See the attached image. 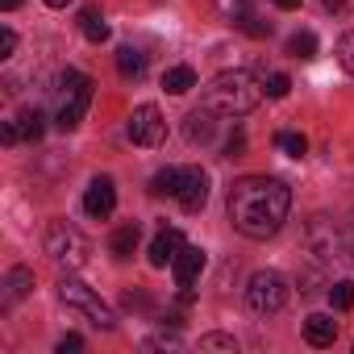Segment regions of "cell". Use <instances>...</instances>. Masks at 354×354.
Masks as SVG:
<instances>
[{"label": "cell", "instance_id": "27", "mask_svg": "<svg viewBox=\"0 0 354 354\" xmlns=\"http://www.w3.org/2000/svg\"><path fill=\"white\" fill-rule=\"evenodd\" d=\"M337 63L346 67V75H354V30L342 34V42H337Z\"/></svg>", "mask_w": 354, "mask_h": 354}, {"label": "cell", "instance_id": "22", "mask_svg": "<svg viewBox=\"0 0 354 354\" xmlns=\"http://www.w3.org/2000/svg\"><path fill=\"white\" fill-rule=\"evenodd\" d=\"M180 175L184 171H175V167L158 171L154 180H150V196H175V192H180Z\"/></svg>", "mask_w": 354, "mask_h": 354}, {"label": "cell", "instance_id": "19", "mask_svg": "<svg viewBox=\"0 0 354 354\" xmlns=\"http://www.w3.org/2000/svg\"><path fill=\"white\" fill-rule=\"evenodd\" d=\"M117 71H121L125 80H138V75L146 71V55L133 50V46H121V50H117Z\"/></svg>", "mask_w": 354, "mask_h": 354}, {"label": "cell", "instance_id": "13", "mask_svg": "<svg viewBox=\"0 0 354 354\" xmlns=\"http://www.w3.org/2000/svg\"><path fill=\"white\" fill-rule=\"evenodd\" d=\"M30 288H34V271H30V267H13V271L5 275V300H0V304L13 308L17 300L30 296Z\"/></svg>", "mask_w": 354, "mask_h": 354}, {"label": "cell", "instance_id": "9", "mask_svg": "<svg viewBox=\"0 0 354 354\" xmlns=\"http://www.w3.org/2000/svg\"><path fill=\"white\" fill-rule=\"evenodd\" d=\"M175 201H180L184 213H201V209L209 205V171L188 167V171L180 175V192H175Z\"/></svg>", "mask_w": 354, "mask_h": 354}, {"label": "cell", "instance_id": "4", "mask_svg": "<svg viewBox=\"0 0 354 354\" xmlns=\"http://www.w3.org/2000/svg\"><path fill=\"white\" fill-rule=\"evenodd\" d=\"M88 104H92V75H84V71H67V75H63V92H59L55 125H59L63 133H71V129L84 121Z\"/></svg>", "mask_w": 354, "mask_h": 354}, {"label": "cell", "instance_id": "12", "mask_svg": "<svg viewBox=\"0 0 354 354\" xmlns=\"http://www.w3.org/2000/svg\"><path fill=\"white\" fill-rule=\"evenodd\" d=\"M180 250H184V234L180 230H158V238L150 242V267H167Z\"/></svg>", "mask_w": 354, "mask_h": 354}, {"label": "cell", "instance_id": "25", "mask_svg": "<svg viewBox=\"0 0 354 354\" xmlns=\"http://www.w3.org/2000/svg\"><path fill=\"white\" fill-rule=\"evenodd\" d=\"M238 30L250 34V38H267L271 34V21H259L254 13H238Z\"/></svg>", "mask_w": 354, "mask_h": 354}, {"label": "cell", "instance_id": "20", "mask_svg": "<svg viewBox=\"0 0 354 354\" xmlns=\"http://www.w3.org/2000/svg\"><path fill=\"white\" fill-rule=\"evenodd\" d=\"M288 55L292 59H317V34H308V30H300V34H292L288 38Z\"/></svg>", "mask_w": 354, "mask_h": 354}, {"label": "cell", "instance_id": "36", "mask_svg": "<svg viewBox=\"0 0 354 354\" xmlns=\"http://www.w3.org/2000/svg\"><path fill=\"white\" fill-rule=\"evenodd\" d=\"M46 5H50V9H67V5H71V0H46Z\"/></svg>", "mask_w": 354, "mask_h": 354}, {"label": "cell", "instance_id": "26", "mask_svg": "<svg viewBox=\"0 0 354 354\" xmlns=\"http://www.w3.org/2000/svg\"><path fill=\"white\" fill-rule=\"evenodd\" d=\"M263 92H267V96H275V100H279V96H288V92H292V80H288V75H283V71H271V75H267V80H263Z\"/></svg>", "mask_w": 354, "mask_h": 354}, {"label": "cell", "instance_id": "15", "mask_svg": "<svg viewBox=\"0 0 354 354\" xmlns=\"http://www.w3.org/2000/svg\"><path fill=\"white\" fill-rule=\"evenodd\" d=\"M304 337H308V346H333V337H337V321L325 317V313H313V317L304 321Z\"/></svg>", "mask_w": 354, "mask_h": 354}, {"label": "cell", "instance_id": "10", "mask_svg": "<svg viewBox=\"0 0 354 354\" xmlns=\"http://www.w3.org/2000/svg\"><path fill=\"white\" fill-rule=\"evenodd\" d=\"M113 209H117V188H113L109 175H96L88 184V192H84V213L104 221V217H113Z\"/></svg>", "mask_w": 354, "mask_h": 354}, {"label": "cell", "instance_id": "31", "mask_svg": "<svg viewBox=\"0 0 354 354\" xmlns=\"http://www.w3.org/2000/svg\"><path fill=\"white\" fill-rule=\"evenodd\" d=\"M242 150H246V138H242V133H234V138H230V146H225V154H230V158H238Z\"/></svg>", "mask_w": 354, "mask_h": 354}, {"label": "cell", "instance_id": "24", "mask_svg": "<svg viewBox=\"0 0 354 354\" xmlns=\"http://www.w3.org/2000/svg\"><path fill=\"white\" fill-rule=\"evenodd\" d=\"M275 146H279V150H288L292 158H300V154L308 150V142H304V133H292V129H283V133H275Z\"/></svg>", "mask_w": 354, "mask_h": 354}, {"label": "cell", "instance_id": "2", "mask_svg": "<svg viewBox=\"0 0 354 354\" xmlns=\"http://www.w3.org/2000/svg\"><path fill=\"white\" fill-rule=\"evenodd\" d=\"M263 100V88L250 71H217L205 88V109H213L217 117H246L254 113Z\"/></svg>", "mask_w": 354, "mask_h": 354}, {"label": "cell", "instance_id": "34", "mask_svg": "<svg viewBox=\"0 0 354 354\" xmlns=\"http://www.w3.org/2000/svg\"><path fill=\"white\" fill-rule=\"evenodd\" d=\"M275 9H283V13H292V9H300V0H271Z\"/></svg>", "mask_w": 354, "mask_h": 354}, {"label": "cell", "instance_id": "14", "mask_svg": "<svg viewBox=\"0 0 354 354\" xmlns=\"http://www.w3.org/2000/svg\"><path fill=\"white\" fill-rule=\"evenodd\" d=\"M138 242H142V225H138V221H125V225L113 230L109 250H113V259H129V254L138 250Z\"/></svg>", "mask_w": 354, "mask_h": 354}, {"label": "cell", "instance_id": "23", "mask_svg": "<svg viewBox=\"0 0 354 354\" xmlns=\"http://www.w3.org/2000/svg\"><path fill=\"white\" fill-rule=\"evenodd\" d=\"M329 300H333V308H337V313L354 308V283H350V279H337V283L329 288Z\"/></svg>", "mask_w": 354, "mask_h": 354}, {"label": "cell", "instance_id": "21", "mask_svg": "<svg viewBox=\"0 0 354 354\" xmlns=\"http://www.w3.org/2000/svg\"><path fill=\"white\" fill-rule=\"evenodd\" d=\"M17 129H21V138H26V142H38V138L46 133V117H42L38 109H26V113L17 117Z\"/></svg>", "mask_w": 354, "mask_h": 354}, {"label": "cell", "instance_id": "6", "mask_svg": "<svg viewBox=\"0 0 354 354\" xmlns=\"http://www.w3.org/2000/svg\"><path fill=\"white\" fill-rule=\"evenodd\" d=\"M59 300H63L67 308H80V313L96 325V329H113V325H117L113 308H109V304H104V300L88 288V283H80V279H71V275L59 283Z\"/></svg>", "mask_w": 354, "mask_h": 354}, {"label": "cell", "instance_id": "18", "mask_svg": "<svg viewBox=\"0 0 354 354\" xmlns=\"http://www.w3.org/2000/svg\"><path fill=\"white\" fill-rule=\"evenodd\" d=\"M217 113L213 109H196L192 117H188V142H209L213 138V129H217V121H213Z\"/></svg>", "mask_w": 354, "mask_h": 354}, {"label": "cell", "instance_id": "35", "mask_svg": "<svg viewBox=\"0 0 354 354\" xmlns=\"http://www.w3.org/2000/svg\"><path fill=\"white\" fill-rule=\"evenodd\" d=\"M17 5H21V0H0V9H5V13H13Z\"/></svg>", "mask_w": 354, "mask_h": 354}, {"label": "cell", "instance_id": "1", "mask_svg": "<svg viewBox=\"0 0 354 354\" xmlns=\"http://www.w3.org/2000/svg\"><path fill=\"white\" fill-rule=\"evenodd\" d=\"M288 209H292V188L275 175H246L230 188V221L238 234L254 242L275 238L279 225L288 221Z\"/></svg>", "mask_w": 354, "mask_h": 354}, {"label": "cell", "instance_id": "3", "mask_svg": "<svg viewBox=\"0 0 354 354\" xmlns=\"http://www.w3.org/2000/svg\"><path fill=\"white\" fill-rule=\"evenodd\" d=\"M88 238L71 225V221H50L46 225V254H50V263L55 267H63V271H80L84 263H88Z\"/></svg>", "mask_w": 354, "mask_h": 354}, {"label": "cell", "instance_id": "28", "mask_svg": "<svg viewBox=\"0 0 354 354\" xmlns=\"http://www.w3.org/2000/svg\"><path fill=\"white\" fill-rule=\"evenodd\" d=\"M201 350H238V342L225 337V333H205L201 337Z\"/></svg>", "mask_w": 354, "mask_h": 354}, {"label": "cell", "instance_id": "32", "mask_svg": "<svg viewBox=\"0 0 354 354\" xmlns=\"http://www.w3.org/2000/svg\"><path fill=\"white\" fill-rule=\"evenodd\" d=\"M67 350H84V337H75V333H67V337L59 342V354H67Z\"/></svg>", "mask_w": 354, "mask_h": 354}, {"label": "cell", "instance_id": "29", "mask_svg": "<svg viewBox=\"0 0 354 354\" xmlns=\"http://www.w3.org/2000/svg\"><path fill=\"white\" fill-rule=\"evenodd\" d=\"M17 50V34L13 30H0V59H9Z\"/></svg>", "mask_w": 354, "mask_h": 354}, {"label": "cell", "instance_id": "33", "mask_svg": "<svg viewBox=\"0 0 354 354\" xmlns=\"http://www.w3.org/2000/svg\"><path fill=\"white\" fill-rule=\"evenodd\" d=\"M0 138H5L9 146H13V142H21V129H17V121H9L5 129H0Z\"/></svg>", "mask_w": 354, "mask_h": 354}, {"label": "cell", "instance_id": "17", "mask_svg": "<svg viewBox=\"0 0 354 354\" xmlns=\"http://www.w3.org/2000/svg\"><path fill=\"white\" fill-rule=\"evenodd\" d=\"M80 30H84L88 42H109V26H104V17H100L96 5H88V9L80 13Z\"/></svg>", "mask_w": 354, "mask_h": 354}, {"label": "cell", "instance_id": "11", "mask_svg": "<svg viewBox=\"0 0 354 354\" xmlns=\"http://www.w3.org/2000/svg\"><path fill=\"white\" fill-rule=\"evenodd\" d=\"M201 271H205V250L201 246H184L180 254L171 259V275H175V283H180V288H192L201 279Z\"/></svg>", "mask_w": 354, "mask_h": 354}, {"label": "cell", "instance_id": "7", "mask_svg": "<svg viewBox=\"0 0 354 354\" xmlns=\"http://www.w3.org/2000/svg\"><path fill=\"white\" fill-rule=\"evenodd\" d=\"M304 254H308L317 267L342 259V234H337V225H333L329 217H313V221L304 225Z\"/></svg>", "mask_w": 354, "mask_h": 354}, {"label": "cell", "instance_id": "30", "mask_svg": "<svg viewBox=\"0 0 354 354\" xmlns=\"http://www.w3.org/2000/svg\"><path fill=\"white\" fill-rule=\"evenodd\" d=\"M313 5L321 9V13H337V9H346L350 0H313Z\"/></svg>", "mask_w": 354, "mask_h": 354}, {"label": "cell", "instance_id": "16", "mask_svg": "<svg viewBox=\"0 0 354 354\" xmlns=\"http://www.w3.org/2000/svg\"><path fill=\"white\" fill-rule=\"evenodd\" d=\"M162 88H167L171 96H184V92L196 88V71H192V67H167V71H162Z\"/></svg>", "mask_w": 354, "mask_h": 354}, {"label": "cell", "instance_id": "8", "mask_svg": "<svg viewBox=\"0 0 354 354\" xmlns=\"http://www.w3.org/2000/svg\"><path fill=\"white\" fill-rule=\"evenodd\" d=\"M167 138V121L158 113V104H138L129 113V142L133 146H158Z\"/></svg>", "mask_w": 354, "mask_h": 354}, {"label": "cell", "instance_id": "5", "mask_svg": "<svg viewBox=\"0 0 354 354\" xmlns=\"http://www.w3.org/2000/svg\"><path fill=\"white\" fill-rule=\"evenodd\" d=\"M246 304L254 317H275L288 304V279L279 271H254L246 283Z\"/></svg>", "mask_w": 354, "mask_h": 354}]
</instances>
